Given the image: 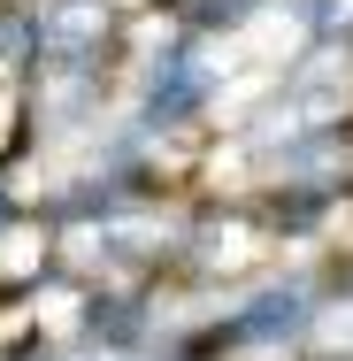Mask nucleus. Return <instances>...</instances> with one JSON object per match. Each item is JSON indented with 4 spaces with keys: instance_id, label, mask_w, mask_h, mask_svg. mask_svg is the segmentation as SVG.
Returning a JSON list of instances; mask_svg holds the SVG:
<instances>
[{
    "instance_id": "1",
    "label": "nucleus",
    "mask_w": 353,
    "mask_h": 361,
    "mask_svg": "<svg viewBox=\"0 0 353 361\" xmlns=\"http://www.w3.org/2000/svg\"><path fill=\"white\" fill-rule=\"evenodd\" d=\"M230 47L223 39H200L185 23H169L161 8H139V31H131V70H123V116H139L146 131L177 146H208L230 116Z\"/></svg>"
},
{
    "instance_id": "2",
    "label": "nucleus",
    "mask_w": 353,
    "mask_h": 361,
    "mask_svg": "<svg viewBox=\"0 0 353 361\" xmlns=\"http://www.w3.org/2000/svg\"><path fill=\"white\" fill-rule=\"evenodd\" d=\"M0 361H8V354H0Z\"/></svg>"
}]
</instances>
